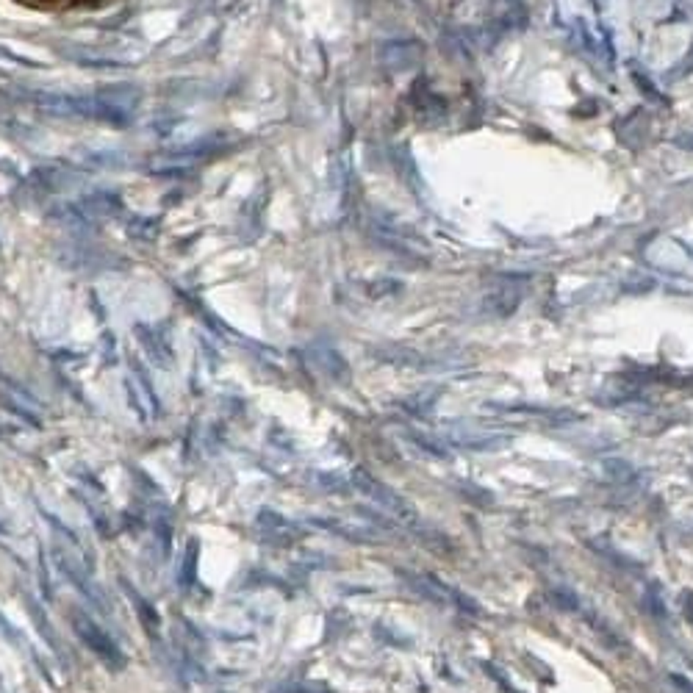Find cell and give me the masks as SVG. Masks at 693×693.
I'll return each instance as SVG.
<instances>
[{"label":"cell","instance_id":"cell-1","mask_svg":"<svg viewBox=\"0 0 693 693\" xmlns=\"http://www.w3.org/2000/svg\"><path fill=\"white\" fill-rule=\"evenodd\" d=\"M350 482L364 494V496H369L386 516H391L394 521H400V524H408V527H419V510L402 496V494H397L394 488H389L386 482H380L377 477H372L366 468H352V474H350Z\"/></svg>","mask_w":693,"mask_h":693},{"label":"cell","instance_id":"cell-2","mask_svg":"<svg viewBox=\"0 0 693 693\" xmlns=\"http://www.w3.org/2000/svg\"><path fill=\"white\" fill-rule=\"evenodd\" d=\"M70 624L75 630V635L86 644V649L92 655H97L108 669H125V655L122 649L114 644V638L81 608H70Z\"/></svg>","mask_w":693,"mask_h":693},{"label":"cell","instance_id":"cell-3","mask_svg":"<svg viewBox=\"0 0 693 693\" xmlns=\"http://www.w3.org/2000/svg\"><path fill=\"white\" fill-rule=\"evenodd\" d=\"M400 574H402V580H405L422 599H427V602H433V605H441V608L455 605V608H461L466 613H480V608H477L474 599L463 596L461 591L450 588L447 582H441V580L433 577V574H419V571H400Z\"/></svg>","mask_w":693,"mask_h":693},{"label":"cell","instance_id":"cell-4","mask_svg":"<svg viewBox=\"0 0 693 693\" xmlns=\"http://www.w3.org/2000/svg\"><path fill=\"white\" fill-rule=\"evenodd\" d=\"M53 563H56V569H58V571H61V574L72 582V588H78V591H81V596H83L89 605H95V608H97V610H103V613L108 610V602H106V596L100 594V588H97V585H95V582H92V580H89V577H86V574H83V571L72 563V557H70V555H64L61 549H53Z\"/></svg>","mask_w":693,"mask_h":693},{"label":"cell","instance_id":"cell-5","mask_svg":"<svg viewBox=\"0 0 693 693\" xmlns=\"http://www.w3.org/2000/svg\"><path fill=\"white\" fill-rule=\"evenodd\" d=\"M316 527H325V530H333L339 532L341 538L347 541H355V544H377L380 541V530L372 527L369 521H350V519H313Z\"/></svg>","mask_w":693,"mask_h":693},{"label":"cell","instance_id":"cell-6","mask_svg":"<svg viewBox=\"0 0 693 693\" xmlns=\"http://www.w3.org/2000/svg\"><path fill=\"white\" fill-rule=\"evenodd\" d=\"M450 441L458 444L463 450H474V453H491V450H502L510 444V436L505 433H485V430H471V427H461L450 433Z\"/></svg>","mask_w":693,"mask_h":693},{"label":"cell","instance_id":"cell-7","mask_svg":"<svg viewBox=\"0 0 693 693\" xmlns=\"http://www.w3.org/2000/svg\"><path fill=\"white\" fill-rule=\"evenodd\" d=\"M122 582V588H125V594H128V599L133 602V608H136V613H139V619H142V624H145V630L147 633H156L158 630V624H161V619H158V613H156V608L128 582V580H120Z\"/></svg>","mask_w":693,"mask_h":693},{"label":"cell","instance_id":"cell-8","mask_svg":"<svg viewBox=\"0 0 693 693\" xmlns=\"http://www.w3.org/2000/svg\"><path fill=\"white\" fill-rule=\"evenodd\" d=\"M602 474L610 482H630L635 477V466L621 461V458H608V461L602 463Z\"/></svg>","mask_w":693,"mask_h":693},{"label":"cell","instance_id":"cell-9","mask_svg":"<svg viewBox=\"0 0 693 693\" xmlns=\"http://www.w3.org/2000/svg\"><path fill=\"white\" fill-rule=\"evenodd\" d=\"M31 8H44V11H70V8H83V6H97L103 0H17Z\"/></svg>","mask_w":693,"mask_h":693},{"label":"cell","instance_id":"cell-10","mask_svg":"<svg viewBox=\"0 0 693 693\" xmlns=\"http://www.w3.org/2000/svg\"><path fill=\"white\" fill-rule=\"evenodd\" d=\"M197 555H200V546H197V541L192 538V541L186 544V555H184V569H181V585H184V588H189V585L195 582V566H197Z\"/></svg>","mask_w":693,"mask_h":693},{"label":"cell","instance_id":"cell-11","mask_svg":"<svg viewBox=\"0 0 693 693\" xmlns=\"http://www.w3.org/2000/svg\"><path fill=\"white\" fill-rule=\"evenodd\" d=\"M552 596H555L557 608H563V610H577V605H580V599H577L574 594H569L566 588H560V591H552Z\"/></svg>","mask_w":693,"mask_h":693},{"label":"cell","instance_id":"cell-12","mask_svg":"<svg viewBox=\"0 0 693 693\" xmlns=\"http://www.w3.org/2000/svg\"><path fill=\"white\" fill-rule=\"evenodd\" d=\"M153 530H156V535H158L161 546H164V549H170V538H172V527H170V521H164V519H153Z\"/></svg>","mask_w":693,"mask_h":693},{"label":"cell","instance_id":"cell-13","mask_svg":"<svg viewBox=\"0 0 693 693\" xmlns=\"http://www.w3.org/2000/svg\"><path fill=\"white\" fill-rule=\"evenodd\" d=\"M316 480H319V485H325V488H330V491H333V488H344V477H339L336 471H330V474L322 471V474H316Z\"/></svg>","mask_w":693,"mask_h":693}]
</instances>
